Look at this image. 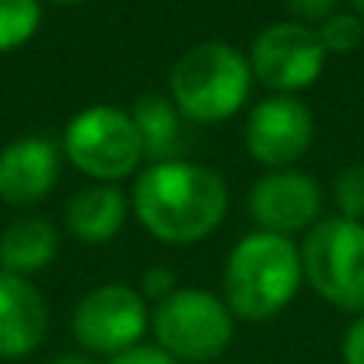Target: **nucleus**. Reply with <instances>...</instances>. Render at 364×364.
I'll return each mask as SVG.
<instances>
[{"label":"nucleus","instance_id":"f257e3e1","mask_svg":"<svg viewBox=\"0 0 364 364\" xmlns=\"http://www.w3.org/2000/svg\"><path fill=\"white\" fill-rule=\"evenodd\" d=\"M132 205L147 233L164 243H198L227 214V186L214 170L188 160L151 164L134 182Z\"/></svg>","mask_w":364,"mask_h":364},{"label":"nucleus","instance_id":"0eeeda50","mask_svg":"<svg viewBox=\"0 0 364 364\" xmlns=\"http://www.w3.org/2000/svg\"><path fill=\"white\" fill-rule=\"evenodd\" d=\"M70 329L87 352L115 358L141 346L151 329V314L141 291L128 284H100L74 307Z\"/></svg>","mask_w":364,"mask_h":364},{"label":"nucleus","instance_id":"f03ea898","mask_svg":"<svg viewBox=\"0 0 364 364\" xmlns=\"http://www.w3.org/2000/svg\"><path fill=\"white\" fill-rule=\"evenodd\" d=\"M304 282L301 246L291 237L256 230L243 237L224 265V304L246 323L275 320Z\"/></svg>","mask_w":364,"mask_h":364},{"label":"nucleus","instance_id":"5701e85b","mask_svg":"<svg viewBox=\"0 0 364 364\" xmlns=\"http://www.w3.org/2000/svg\"><path fill=\"white\" fill-rule=\"evenodd\" d=\"M48 364H93V361H90L87 355H61V358H55Z\"/></svg>","mask_w":364,"mask_h":364},{"label":"nucleus","instance_id":"6e6552de","mask_svg":"<svg viewBox=\"0 0 364 364\" xmlns=\"http://www.w3.org/2000/svg\"><path fill=\"white\" fill-rule=\"evenodd\" d=\"M320 32L307 23H275L252 38L250 70L259 83L278 93H297L320 80L326 68Z\"/></svg>","mask_w":364,"mask_h":364},{"label":"nucleus","instance_id":"f3484780","mask_svg":"<svg viewBox=\"0 0 364 364\" xmlns=\"http://www.w3.org/2000/svg\"><path fill=\"white\" fill-rule=\"evenodd\" d=\"M320 42L326 51H336V55H346V51H355L364 38V23L355 13H333L320 23Z\"/></svg>","mask_w":364,"mask_h":364},{"label":"nucleus","instance_id":"1a4fd4ad","mask_svg":"<svg viewBox=\"0 0 364 364\" xmlns=\"http://www.w3.org/2000/svg\"><path fill=\"white\" fill-rule=\"evenodd\" d=\"M314 141V112L294 96L262 100L246 119V151L252 160L288 170Z\"/></svg>","mask_w":364,"mask_h":364},{"label":"nucleus","instance_id":"9d476101","mask_svg":"<svg viewBox=\"0 0 364 364\" xmlns=\"http://www.w3.org/2000/svg\"><path fill=\"white\" fill-rule=\"evenodd\" d=\"M246 208L259 224V230L288 237V233L316 224L323 208V192L320 182L310 179L307 173L275 170L252 182L250 195H246Z\"/></svg>","mask_w":364,"mask_h":364},{"label":"nucleus","instance_id":"423d86ee","mask_svg":"<svg viewBox=\"0 0 364 364\" xmlns=\"http://www.w3.org/2000/svg\"><path fill=\"white\" fill-rule=\"evenodd\" d=\"M64 154L80 173L109 186L132 176L144 160L132 112L115 106H90L77 112L64 128Z\"/></svg>","mask_w":364,"mask_h":364},{"label":"nucleus","instance_id":"6ab92c4d","mask_svg":"<svg viewBox=\"0 0 364 364\" xmlns=\"http://www.w3.org/2000/svg\"><path fill=\"white\" fill-rule=\"evenodd\" d=\"M176 275H173L170 269H164V265H157V269H147L144 272V282H141V297H147V301H166L170 294H176Z\"/></svg>","mask_w":364,"mask_h":364},{"label":"nucleus","instance_id":"a211bd4d","mask_svg":"<svg viewBox=\"0 0 364 364\" xmlns=\"http://www.w3.org/2000/svg\"><path fill=\"white\" fill-rule=\"evenodd\" d=\"M336 205H339L342 218L364 220V164H352L336 176Z\"/></svg>","mask_w":364,"mask_h":364},{"label":"nucleus","instance_id":"4be33fe9","mask_svg":"<svg viewBox=\"0 0 364 364\" xmlns=\"http://www.w3.org/2000/svg\"><path fill=\"white\" fill-rule=\"evenodd\" d=\"M106 364H179V361L170 358V355H166L164 348H157V346H138V348H132V352H125V355L109 358Z\"/></svg>","mask_w":364,"mask_h":364},{"label":"nucleus","instance_id":"aec40b11","mask_svg":"<svg viewBox=\"0 0 364 364\" xmlns=\"http://www.w3.org/2000/svg\"><path fill=\"white\" fill-rule=\"evenodd\" d=\"M284 6H288L297 19H307V26L316 23V19L323 23L326 16L336 13V0H284Z\"/></svg>","mask_w":364,"mask_h":364},{"label":"nucleus","instance_id":"2eb2a0df","mask_svg":"<svg viewBox=\"0 0 364 364\" xmlns=\"http://www.w3.org/2000/svg\"><path fill=\"white\" fill-rule=\"evenodd\" d=\"M132 122L138 128L144 157L154 164L164 160H176L179 147V109L173 106V100L157 93H141L132 106Z\"/></svg>","mask_w":364,"mask_h":364},{"label":"nucleus","instance_id":"4468645a","mask_svg":"<svg viewBox=\"0 0 364 364\" xmlns=\"http://www.w3.org/2000/svg\"><path fill=\"white\" fill-rule=\"evenodd\" d=\"M58 256V233L45 218H19L0 233V269L32 275Z\"/></svg>","mask_w":364,"mask_h":364},{"label":"nucleus","instance_id":"ddd939ff","mask_svg":"<svg viewBox=\"0 0 364 364\" xmlns=\"http://www.w3.org/2000/svg\"><path fill=\"white\" fill-rule=\"evenodd\" d=\"M128 214V198L119 186H90L83 192H77L68 201V211H64V224L83 243H106L115 233L122 230Z\"/></svg>","mask_w":364,"mask_h":364},{"label":"nucleus","instance_id":"7ed1b4c3","mask_svg":"<svg viewBox=\"0 0 364 364\" xmlns=\"http://www.w3.org/2000/svg\"><path fill=\"white\" fill-rule=\"evenodd\" d=\"M252 87L250 58L233 45L211 38L198 42L173 64L170 96L179 115L192 122H224L240 112Z\"/></svg>","mask_w":364,"mask_h":364},{"label":"nucleus","instance_id":"f8f14e48","mask_svg":"<svg viewBox=\"0 0 364 364\" xmlns=\"http://www.w3.org/2000/svg\"><path fill=\"white\" fill-rule=\"evenodd\" d=\"M61 176V154L48 138H16L0 151V198L6 205L42 201Z\"/></svg>","mask_w":364,"mask_h":364},{"label":"nucleus","instance_id":"dca6fc26","mask_svg":"<svg viewBox=\"0 0 364 364\" xmlns=\"http://www.w3.org/2000/svg\"><path fill=\"white\" fill-rule=\"evenodd\" d=\"M42 6L38 0H0V55L26 45L38 32Z\"/></svg>","mask_w":364,"mask_h":364},{"label":"nucleus","instance_id":"393cba45","mask_svg":"<svg viewBox=\"0 0 364 364\" xmlns=\"http://www.w3.org/2000/svg\"><path fill=\"white\" fill-rule=\"evenodd\" d=\"M55 4H87V0H55Z\"/></svg>","mask_w":364,"mask_h":364},{"label":"nucleus","instance_id":"b1692460","mask_svg":"<svg viewBox=\"0 0 364 364\" xmlns=\"http://www.w3.org/2000/svg\"><path fill=\"white\" fill-rule=\"evenodd\" d=\"M352 6H355V10H358L361 16H364V0H352Z\"/></svg>","mask_w":364,"mask_h":364},{"label":"nucleus","instance_id":"412c9836","mask_svg":"<svg viewBox=\"0 0 364 364\" xmlns=\"http://www.w3.org/2000/svg\"><path fill=\"white\" fill-rule=\"evenodd\" d=\"M342 361L364 364V314L355 316V323L346 329V339H342Z\"/></svg>","mask_w":364,"mask_h":364},{"label":"nucleus","instance_id":"20e7f679","mask_svg":"<svg viewBox=\"0 0 364 364\" xmlns=\"http://www.w3.org/2000/svg\"><path fill=\"white\" fill-rule=\"evenodd\" d=\"M157 348L179 364H214L233 342V314L224 297L201 288H179L151 314Z\"/></svg>","mask_w":364,"mask_h":364},{"label":"nucleus","instance_id":"9b49d317","mask_svg":"<svg viewBox=\"0 0 364 364\" xmlns=\"http://www.w3.org/2000/svg\"><path fill=\"white\" fill-rule=\"evenodd\" d=\"M48 333V304L23 275L0 269V358H29Z\"/></svg>","mask_w":364,"mask_h":364},{"label":"nucleus","instance_id":"39448f33","mask_svg":"<svg viewBox=\"0 0 364 364\" xmlns=\"http://www.w3.org/2000/svg\"><path fill=\"white\" fill-rule=\"evenodd\" d=\"M301 265L310 288L326 304L364 314V224L326 218L310 227L301 243Z\"/></svg>","mask_w":364,"mask_h":364}]
</instances>
